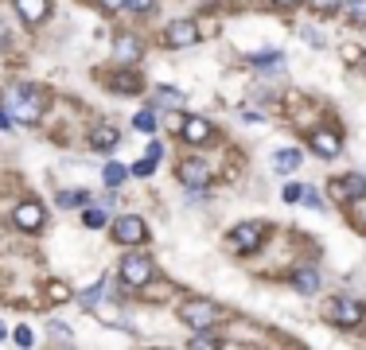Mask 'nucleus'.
Instances as JSON below:
<instances>
[{"label":"nucleus","instance_id":"1","mask_svg":"<svg viewBox=\"0 0 366 350\" xmlns=\"http://www.w3.org/2000/svg\"><path fill=\"white\" fill-rule=\"evenodd\" d=\"M4 109H8V117H16L24 125H35L43 117V97H40L35 86L16 82V86H8V94H4Z\"/></svg>","mask_w":366,"mask_h":350},{"label":"nucleus","instance_id":"2","mask_svg":"<svg viewBox=\"0 0 366 350\" xmlns=\"http://www.w3.org/2000/svg\"><path fill=\"white\" fill-rule=\"evenodd\" d=\"M179 319L188 323L191 331H210V327H215V319H218V308L210 300H183Z\"/></svg>","mask_w":366,"mask_h":350},{"label":"nucleus","instance_id":"3","mask_svg":"<svg viewBox=\"0 0 366 350\" xmlns=\"http://www.w3.org/2000/svg\"><path fill=\"white\" fill-rule=\"evenodd\" d=\"M113 238L121 245H144L149 242V226H144L140 214H121L117 222H113Z\"/></svg>","mask_w":366,"mask_h":350},{"label":"nucleus","instance_id":"4","mask_svg":"<svg viewBox=\"0 0 366 350\" xmlns=\"http://www.w3.org/2000/svg\"><path fill=\"white\" fill-rule=\"evenodd\" d=\"M152 261L149 257H140V253H133V257H125L121 261V284H129V288H144V284L152 281Z\"/></svg>","mask_w":366,"mask_h":350},{"label":"nucleus","instance_id":"5","mask_svg":"<svg viewBox=\"0 0 366 350\" xmlns=\"http://www.w3.org/2000/svg\"><path fill=\"white\" fill-rule=\"evenodd\" d=\"M261 242H265V226L261 222H242L230 233V245H234L238 253H258Z\"/></svg>","mask_w":366,"mask_h":350},{"label":"nucleus","instance_id":"6","mask_svg":"<svg viewBox=\"0 0 366 350\" xmlns=\"http://www.w3.org/2000/svg\"><path fill=\"white\" fill-rule=\"evenodd\" d=\"M179 133H183V140H188V144H210V140H215L210 121H203V117H195V113L179 117Z\"/></svg>","mask_w":366,"mask_h":350},{"label":"nucleus","instance_id":"7","mask_svg":"<svg viewBox=\"0 0 366 350\" xmlns=\"http://www.w3.org/2000/svg\"><path fill=\"white\" fill-rule=\"evenodd\" d=\"M179 183L191 187V191H203V187L210 183V167L203 164V160H179Z\"/></svg>","mask_w":366,"mask_h":350},{"label":"nucleus","instance_id":"8","mask_svg":"<svg viewBox=\"0 0 366 350\" xmlns=\"http://www.w3.org/2000/svg\"><path fill=\"white\" fill-rule=\"evenodd\" d=\"M164 43L176 47V51L195 47V43H199V28L191 24V19H176V24H168V31H164Z\"/></svg>","mask_w":366,"mask_h":350},{"label":"nucleus","instance_id":"9","mask_svg":"<svg viewBox=\"0 0 366 350\" xmlns=\"http://www.w3.org/2000/svg\"><path fill=\"white\" fill-rule=\"evenodd\" d=\"M331 319H335L339 327H358V323H363V303L351 300V296H339V300L331 303Z\"/></svg>","mask_w":366,"mask_h":350},{"label":"nucleus","instance_id":"10","mask_svg":"<svg viewBox=\"0 0 366 350\" xmlns=\"http://www.w3.org/2000/svg\"><path fill=\"white\" fill-rule=\"evenodd\" d=\"M12 218H16V226H20V230H28V233L43 230V222H47V214H43V206L35 203V199H28V203H20V206H16V214H12Z\"/></svg>","mask_w":366,"mask_h":350},{"label":"nucleus","instance_id":"11","mask_svg":"<svg viewBox=\"0 0 366 350\" xmlns=\"http://www.w3.org/2000/svg\"><path fill=\"white\" fill-rule=\"evenodd\" d=\"M331 194H335V203H355L358 194H366V175H347V179H335V183H331Z\"/></svg>","mask_w":366,"mask_h":350},{"label":"nucleus","instance_id":"12","mask_svg":"<svg viewBox=\"0 0 366 350\" xmlns=\"http://www.w3.org/2000/svg\"><path fill=\"white\" fill-rule=\"evenodd\" d=\"M24 24H43L51 16V0H12Z\"/></svg>","mask_w":366,"mask_h":350},{"label":"nucleus","instance_id":"13","mask_svg":"<svg viewBox=\"0 0 366 350\" xmlns=\"http://www.w3.org/2000/svg\"><path fill=\"white\" fill-rule=\"evenodd\" d=\"M312 148H316L324 160H335L339 152H343V140H339L335 133H327V128H319V133H312Z\"/></svg>","mask_w":366,"mask_h":350},{"label":"nucleus","instance_id":"14","mask_svg":"<svg viewBox=\"0 0 366 350\" xmlns=\"http://www.w3.org/2000/svg\"><path fill=\"white\" fill-rule=\"evenodd\" d=\"M117 140H121V133L113 125H98L94 133H90V148H94V152H113Z\"/></svg>","mask_w":366,"mask_h":350},{"label":"nucleus","instance_id":"15","mask_svg":"<svg viewBox=\"0 0 366 350\" xmlns=\"http://www.w3.org/2000/svg\"><path fill=\"white\" fill-rule=\"evenodd\" d=\"M292 284H297L300 296H312V292H319V272L308 269V265H300V269L292 272Z\"/></svg>","mask_w":366,"mask_h":350},{"label":"nucleus","instance_id":"16","mask_svg":"<svg viewBox=\"0 0 366 350\" xmlns=\"http://www.w3.org/2000/svg\"><path fill=\"white\" fill-rule=\"evenodd\" d=\"M273 167H277V172H297L300 167V152L297 148H281V152H273Z\"/></svg>","mask_w":366,"mask_h":350},{"label":"nucleus","instance_id":"17","mask_svg":"<svg viewBox=\"0 0 366 350\" xmlns=\"http://www.w3.org/2000/svg\"><path fill=\"white\" fill-rule=\"evenodd\" d=\"M117 58L121 62H137L140 58V47H137V39L133 35H117Z\"/></svg>","mask_w":366,"mask_h":350},{"label":"nucleus","instance_id":"18","mask_svg":"<svg viewBox=\"0 0 366 350\" xmlns=\"http://www.w3.org/2000/svg\"><path fill=\"white\" fill-rule=\"evenodd\" d=\"M86 203H94L86 191H59V206L63 210H78V206H86Z\"/></svg>","mask_w":366,"mask_h":350},{"label":"nucleus","instance_id":"19","mask_svg":"<svg viewBox=\"0 0 366 350\" xmlns=\"http://www.w3.org/2000/svg\"><path fill=\"white\" fill-rule=\"evenodd\" d=\"M101 179H106V187H121L125 179H129V167H125V164H106Z\"/></svg>","mask_w":366,"mask_h":350},{"label":"nucleus","instance_id":"20","mask_svg":"<svg viewBox=\"0 0 366 350\" xmlns=\"http://www.w3.org/2000/svg\"><path fill=\"white\" fill-rule=\"evenodd\" d=\"M343 12L355 19V24H366V0H343Z\"/></svg>","mask_w":366,"mask_h":350},{"label":"nucleus","instance_id":"21","mask_svg":"<svg viewBox=\"0 0 366 350\" xmlns=\"http://www.w3.org/2000/svg\"><path fill=\"white\" fill-rule=\"evenodd\" d=\"M133 128H140V133H156V113H149V109H140V113L133 117Z\"/></svg>","mask_w":366,"mask_h":350},{"label":"nucleus","instance_id":"22","mask_svg":"<svg viewBox=\"0 0 366 350\" xmlns=\"http://www.w3.org/2000/svg\"><path fill=\"white\" fill-rule=\"evenodd\" d=\"M82 222H86V230H98V226H106V210H101V206H90V210L82 214Z\"/></svg>","mask_w":366,"mask_h":350},{"label":"nucleus","instance_id":"23","mask_svg":"<svg viewBox=\"0 0 366 350\" xmlns=\"http://www.w3.org/2000/svg\"><path fill=\"white\" fill-rule=\"evenodd\" d=\"M152 172H156V160H152V156H144V160H137V164L129 167V175H140V179H149Z\"/></svg>","mask_w":366,"mask_h":350},{"label":"nucleus","instance_id":"24","mask_svg":"<svg viewBox=\"0 0 366 350\" xmlns=\"http://www.w3.org/2000/svg\"><path fill=\"white\" fill-rule=\"evenodd\" d=\"M51 342H63V347H70V342H74V335L67 331V323H51Z\"/></svg>","mask_w":366,"mask_h":350},{"label":"nucleus","instance_id":"25","mask_svg":"<svg viewBox=\"0 0 366 350\" xmlns=\"http://www.w3.org/2000/svg\"><path fill=\"white\" fill-rule=\"evenodd\" d=\"M78 303H82L86 311H90V308H98V303H101V284H98V288H86V292H82V300H78Z\"/></svg>","mask_w":366,"mask_h":350},{"label":"nucleus","instance_id":"26","mask_svg":"<svg viewBox=\"0 0 366 350\" xmlns=\"http://www.w3.org/2000/svg\"><path fill=\"white\" fill-rule=\"evenodd\" d=\"M300 199H304V206H312V210H324V199H319V191H312V187H304V194H300Z\"/></svg>","mask_w":366,"mask_h":350},{"label":"nucleus","instance_id":"27","mask_svg":"<svg viewBox=\"0 0 366 350\" xmlns=\"http://www.w3.org/2000/svg\"><path fill=\"white\" fill-rule=\"evenodd\" d=\"M308 4H312L316 12H339L343 8V0H308Z\"/></svg>","mask_w":366,"mask_h":350},{"label":"nucleus","instance_id":"28","mask_svg":"<svg viewBox=\"0 0 366 350\" xmlns=\"http://www.w3.org/2000/svg\"><path fill=\"white\" fill-rule=\"evenodd\" d=\"M125 8L129 12H152L156 8V0H125Z\"/></svg>","mask_w":366,"mask_h":350},{"label":"nucleus","instance_id":"29","mask_svg":"<svg viewBox=\"0 0 366 350\" xmlns=\"http://www.w3.org/2000/svg\"><path fill=\"white\" fill-rule=\"evenodd\" d=\"M300 194H304V187H300V183H288L285 187V203H300Z\"/></svg>","mask_w":366,"mask_h":350},{"label":"nucleus","instance_id":"30","mask_svg":"<svg viewBox=\"0 0 366 350\" xmlns=\"http://www.w3.org/2000/svg\"><path fill=\"white\" fill-rule=\"evenodd\" d=\"M94 4H98L101 12H121L125 8V0H94Z\"/></svg>","mask_w":366,"mask_h":350},{"label":"nucleus","instance_id":"31","mask_svg":"<svg viewBox=\"0 0 366 350\" xmlns=\"http://www.w3.org/2000/svg\"><path fill=\"white\" fill-rule=\"evenodd\" d=\"M31 339H35L31 327H16V342H20V347H31Z\"/></svg>","mask_w":366,"mask_h":350},{"label":"nucleus","instance_id":"32","mask_svg":"<svg viewBox=\"0 0 366 350\" xmlns=\"http://www.w3.org/2000/svg\"><path fill=\"white\" fill-rule=\"evenodd\" d=\"M51 296H55V300H70V292H67V284H51Z\"/></svg>","mask_w":366,"mask_h":350},{"label":"nucleus","instance_id":"33","mask_svg":"<svg viewBox=\"0 0 366 350\" xmlns=\"http://www.w3.org/2000/svg\"><path fill=\"white\" fill-rule=\"evenodd\" d=\"M149 156L152 160H160V156H164V144H160V140H149Z\"/></svg>","mask_w":366,"mask_h":350},{"label":"nucleus","instance_id":"34","mask_svg":"<svg viewBox=\"0 0 366 350\" xmlns=\"http://www.w3.org/2000/svg\"><path fill=\"white\" fill-rule=\"evenodd\" d=\"M0 128H12V117H8V109L0 106Z\"/></svg>","mask_w":366,"mask_h":350},{"label":"nucleus","instance_id":"35","mask_svg":"<svg viewBox=\"0 0 366 350\" xmlns=\"http://www.w3.org/2000/svg\"><path fill=\"white\" fill-rule=\"evenodd\" d=\"M8 47V31H4V24H0V51Z\"/></svg>","mask_w":366,"mask_h":350},{"label":"nucleus","instance_id":"36","mask_svg":"<svg viewBox=\"0 0 366 350\" xmlns=\"http://www.w3.org/2000/svg\"><path fill=\"white\" fill-rule=\"evenodd\" d=\"M273 4H285V8H288V4H297V0H273Z\"/></svg>","mask_w":366,"mask_h":350},{"label":"nucleus","instance_id":"37","mask_svg":"<svg viewBox=\"0 0 366 350\" xmlns=\"http://www.w3.org/2000/svg\"><path fill=\"white\" fill-rule=\"evenodd\" d=\"M0 339H4V323H0Z\"/></svg>","mask_w":366,"mask_h":350}]
</instances>
